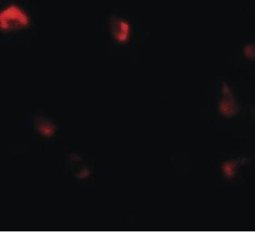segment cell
<instances>
[{"instance_id":"7a4b0ae2","label":"cell","mask_w":255,"mask_h":232,"mask_svg":"<svg viewBox=\"0 0 255 232\" xmlns=\"http://www.w3.org/2000/svg\"><path fill=\"white\" fill-rule=\"evenodd\" d=\"M110 32L113 39L118 43H126L130 36L131 28L127 20L114 15L110 19Z\"/></svg>"},{"instance_id":"6da1fadb","label":"cell","mask_w":255,"mask_h":232,"mask_svg":"<svg viewBox=\"0 0 255 232\" xmlns=\"http://www.w3.org/2000/svg\"><path fill=\"white\" fill-rule=\"evenodd\" d=\"M30 17L24 9L9 5L2 9L0 13V28L2 32H14L28 28Z\"/></svg>"}]
</instances>
